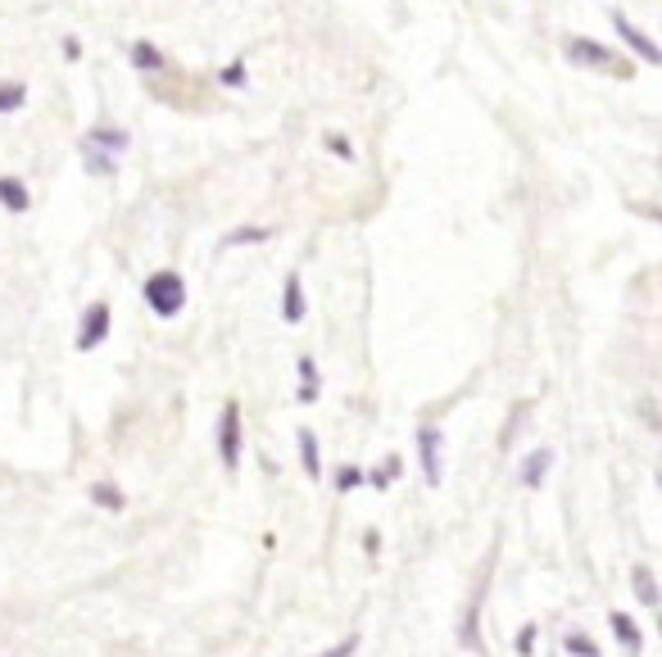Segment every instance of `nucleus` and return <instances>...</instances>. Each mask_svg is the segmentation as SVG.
Returning a JSON list of instances; mask_svg holds the SVG:
<instances>
[{
	"label": "nucleus",
	"mask_w": 662,
	"mask_h": 657,
	"mask_svg": "<svg viewBox=\"0 0 662 657\" xmlns=\"http://www.w3.org/2000/svg\"><path fill=\"white\" fill-rule=\"evenodd\" d=\"M145 304H151L159 318H177L187 309V281H181V272L159 268V272L145 277Z\"/></svg>",
	"instance_id": "f257e3e1"
},
{
	"label": "nucleus",
	"mask_w": 662,
	"mask_h": 657,
	"mask_svg": "<svg viewBox=\"0 0 662 657\" xmlns=\"http://www.w3.org/2000/svg\"><path fill=\"white\" fill-rule=\"evenodd\" d=\"M567 59L576 68H599V73H617V78H631V68L621 64V55L591 42V36H567Z\"/></svg>",
	"instance_id": "f03ea898"
},
{
	"label": "nucleus",
	"mask_w": 662,
	"mask_h": 657,
	"mask_svg": "<svg viewBox=\"0 0 662 657\" xmlns=\"http://www.w3.org/2000/svg\"><path fill=\"white\" fill-rule=\"evenodd\" d=\"M132 145V136L123 132V127H114V123H96V127H87L82 132V141H78V155H104V159H119L123 151Z\"/></svg>",
	"instance_id": "7ed1b4c3"
},
{
	"label": "nucleus",
	"mask_w": 662,
	"mask_h": 657,
	"mask_svg": "<svg viewBox=\"0 0 662 657\" xmlns=\"http://www.w3.org/2000/svg\"><path fill=\"white\" fill-rule=\"evenodd\" d=\"M218 458H223L228 471L241 467V404H232V399H228L223 417H218Z\"/></svg>",
	"instance_id": "20e7f679"
},
{
	"label": "nucleus",
	"mask_w": 662,
	"mask_h": 657,
	"mask_svg": "<svg viewBox=\"0 0 662 657\" xmlns=\"http://www.w3.org/2000/svg\"><path fill=\"white\" fill-rule=\"evenodd\" d=\"M608 19H613V27H617V36H621V42H627V46H631V51H636V55H640L649 68H658V64H662V51H658V42H653L649 32H640V27H636L627 14H621V10H613Z\"/></svg>",
	"instance_id": "39448f33"
},
{
	"label": "nucleus",
	"mask_w": 662,
	"mask_h": 657,
	"mask_svg": "<svg viewBox=\"0 0 662 657\" xmlns=\"http://www.w3.org/2000/svg\"><path fill=\"white\" fill-rule=\"evenodd\" d=\"M104 336H109V304H104V300H96V304L82 313L78 341H73V345H78V349L87 354V349H100V345H104Z\"/></svg>",
	"instance_id": "423d86ee"
},
{
	"label": "nucleus",
	"mask_w": 662,
	"mask_h": 657,
	"mask_svg": "<svg viewBox=\"0 0 662 657\" xmlns=\"http://www.w3.org/2000/svg\"><path fill=\"white\" fill-rule=\"evenodd\" d=\"M418 454H422V477H427V486L435 490V486H440V431H435V426H422V431H418Z\"/></svg>",
	"instance_id": "0eeeda50"
},
{
	"label": "nucleus",
	"mask_w": 662,
	"mask_h": 657,
	"mask_svg": "<svg viewBox=\"0 0 662 657\" xmlns=\"http://www.w3.org/2000/svg\"><path fill=\"white\" fill-rule=\"evenodd\" d=\"M282 318L296 326L305 318V286H300V272H290L286 277V290H282Z\"/></svg>",
	"instance_id": "6e6552de"
},
{
	"label": "nucleus",
	"mask_w": 662,
	"mask_h": 657,
	"mask_svg": "<svg viewBox=\"0 0 662 657\" xmlns=\"http://www.w3.org/2000/svg\"><path fill=\"white\" fill-rule=\"evenodd\" d=\"M549 467H554V449L527 454V463H522V486H527V490H540V481L549 477Z\"/></svg>",
	"instance_id": "1a4fd4ad"
},
{
	"label": "nucleus",
	"mask_w": 662,
	"mask_h": 657,
	"mask_svg": "<svg viewBox=\"0 0 662 657\" xmlns=\"http://www.w3.org/2000/svg\"><path fill=\"white\" fill-rule=\"evenodd\" d=\"M608 626H613V635H617L621 644H627V653H640V648H644V635H640V626L631 622L627 612H608Z\"/></svg>",
	"instance_id": "9d476101"
},
{
	"label": "nucleus",
	"mask_w": 662,
	"mask_h": 657,
	"mask_svg": "<svg viewBox=\"0 0 662 657\" xmlns=\"http://www.w3.org/2000/svg\"><path fill=\"white\" fill-rule=\"evenodd\" d=\"M0 204H5L10 213H27L32 209V196L19 177H0Z\"/></svg>",
	"instance_id": "9b49d317"
},
{
	"label": "nucleus",
	"mask_w": 662,
	"mask_h": 657,
	"mask_svg": "<svg viewBox=\"0 0 662 657\" xmlns=\"http://www.w3.org/2000/svg\"><path fill=\"white\" fill-rule=\"evenodd\" d=\"M132 68L136 73H159L164 68V55L155 51V42H132Z\"/></svg>",
	"instance_id": "f8f14e48"
},
{
	"label": "nucleus",
	"mask_w": 662,
	"mask_h": 657,
	"mask_svg": "<svg viewBox=\"0 0 662 657\" xmlns=\"http://www.w3.org/2000/svg\"><path fill=\"white\" fill-rule=\"evenodd\" d=\"M300 458H305L309 481H318L322 477V458H318V435L313 431H300Z\"/></svg>",
	"instance_id": "ddd939ff"
},
{
	"label": "nucleus",
	"mask_w": 662,
	"mask_h": 657,
	"mask_svg": "<svg viewBox=\"0 0 662 657\" xmlns=\"http://www.w3.org/2000/svg\"><path fill=\"white\" fill-rule=\"evenodd\" d=\"M27 104V87L23 82H0V114H19Z\"/></svg>",
	"instance_id": "4468645a"
},
{
	"label": "nucleus",
	"mask_w": 662,
	"mask_h": 657,
	"mask_svg": "<svg viewBox=\"0 0 662 657\" xmlns=\"http://www.w3.org/2000/svg\"><path fill=\"white\" fill-rule=\"evenodd\" d=\"M300 404H313L318 399V368H313V358H300Z\"/></svg>",
	"instance_id": "2eb2a0df"
},
{
	"label": "nucleus",
	"mask_w": 662,
	"mask_h": 657,
	"mask_svg": "<svg viewBox=\"0 0 662 657\" xmlns=\"http://www.w3.org/2000/svg\"><path fill=\"white\" fill-rule=\"evenodd\" d=\"M91 499H96L100 508H109V513H119V508H123V490H114L109 481H96V486H91Z\"/></svg>",
	"instance_id": "dca6fc26"
},
{
	"label": "nucleus",
	"mask_w": 662,
	"mask_h": 657,
	"mask_svg": "<svg viewBox=\"0 0 662 657\" xmlns=\"http://www.w3.org/2000/svg\"><path fill=\"white\" fill-rule=\"evenodd\" d=\"M273 232L268 227H241V232H232L228 241H223V249H236V245H264Z\"/></svg>",
	"instance_id": "f3484780"
},
{
	"label": "nucleus",
	"mask_w": 662,
	"mask_h": 657,
	"mask_svg": "<svg viewBox=\"0 0 662 657\" xmlns=\"http://www.w3.org/2000/svg\"><path fill=\"white\" fill-rule=\"evenodd\" d=\"M636 594L644 608H658V586H653V571L649 567H636Z\"/></svg>",
	"instance_id": "a211bd4d"
},
{
	"label": "nucleus",
	"mask_w": 662,
	"mask_h": 657,
	"mask_svg": "<svg viewBox=\"0 0 662 657\" xmlns=\"http://www.w3.org/2000/svg\"><path fill=\"white\" fill-rule=\"evenodd\" d=\"M322 145H327V151L336 155V159H345V164L354 159V151H350V141H345V136H336V132H327V136H322Z\"/></svg>",
	"instance_id": "6ab92c4d"
},
{
	"label": "nucleus",
	"mask_w": 662,
	"mask_h": 657,
	"mask_svg": "<svg viewBox=\"0 0 662 657\" xmlns=\"http://www.w3.org/2000/svg\"><path fill=\"white\" fill-rule=\"evenodd\" d=\"M567 653H572V657H599L595 639H585V635H567Z\"/></svg>",
	"instance_id": "aec40b11"
},
{
	"label": "nucleus",
	"mask_w": 662,
	"mask_h": 657,
	"mask_svg": "<svg viewBox=\"0 0 662 657\" xmlns=\"http://www.w3.org/2000/svg\"><path fill=\"white\" fill-rule=\"evenodd\" d=\"M363 486V471L358 467H341V477H336V490L345 494V490H358Z\"/></svg>",
	"instance_id": "412c9836"
},
{
	"label": "nucleus",
	"mask_w": 662,
	"mask_h": 657,
	"mask_svg": "<svg viewBox=\"0 0 662 657\" xmlns=\"http://www.w3.org/2000/svg\"><path fill=\"white\" fill-rule=\"evenodd\" d=\"M218 82H223V87H245V64L223 68V73H218Z\"/></svg>",
	"instance_id": "4be33fe9"
},
{
	"label": "nucleus",
	"mask_w": 662,
	"mask_h": 657,
	"mask_svg": "<svg viewBox=\"0 0 662 657\" xmlns=\"http://www.w3.org/2000/svg\"><path fill=\"white\" fill-rule=\"evenodd\" d=\"M354 648H358V635H350V639H341L336 648H327L322 657H354Z\"/></svg>",
	"instance_id": "5701e85b"
},
{
	"label": "nucleus",
	"mask_w": 662,
	"mask_h": 657,
	"mask_svg": "<svg viewBox=\"0 0 662 657\" xmlns=\"http://www.w3.org/2000/svg\"><path fill=\"white\" fill-rule=\"evenodd\" d=\"M531 644H536V626H527V631L518 635V653H522V657H531V653H536Z\"/></svg>",
	"instance_id": "b1692460"
}]
</instances>
